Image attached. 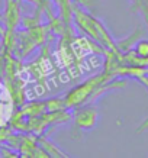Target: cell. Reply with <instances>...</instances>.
Instances as JSON below:
<instances>
[{
    "instance_id": "6da1fadb",
    "label": "cell",
    "mask_w": 148,
    "mask_h": 158,
    "mask_svg": "<svg viewBox=\"0 0 148 158\" xmlns=\"http://www.w3.org/2000/svg\"><path fill=\"white\" fill-rule=\"evenodd\" d=\"M74 19H76V23L80 26V29L89 38H91L96 42L103 44L105 47L110 48L113 52H118V48L112 41L110 35L108 34L106 28L96 18H93L90 13H87L81 9H76L74 10Z\"/></svg>"
},
{
    "instance_id": "7a4b0ae2",
    "label": "cell",
    "mask_w": 148,
    "mask_h": 158,
    "mask_svg": "<svg viewBox=\"0 0 148 158\" xmlns=\"http://www.w3.org/2000/svg\"><path fill=\"white\" fill-rule=\"evenodd\" d=\"M73 119H74V123L77 128L89 131L96 126L97 119H99V113H97L96 107L86 103V105H81L77 107L74 115H73Z\"/></svg>"
},
{
    "instance_id": "3957f363",
    "label": "cell",
    "mask_w": 148,
    "mask_h": 158,
    "mask_svg": "<svg viewBox=\"0 0 148 158\" xmlns=\"http://www.w3.org/2000/svg\"><path fill=\"white\" fill-rule=\"evenodd\" d=\"M135 10H138L141 16L145 20V25L148 26V0H132Z\"/></svg>"
},
{
    "instance_id": "277c9868",
    "label": "cell",
    "mask_w": 148,
    "mask_h": 158,
    "mask_svg": "<svg viewBox=\"0 0 148 158\" xmlns=\"http://www.w3.org/2000/svg\"><path fill=\"white\" fill-rule=\"evenodd\" d=\"M134 51L139 58H148V41L142 39V41L137 42Z\"/></svg>"
}]
</instances>
